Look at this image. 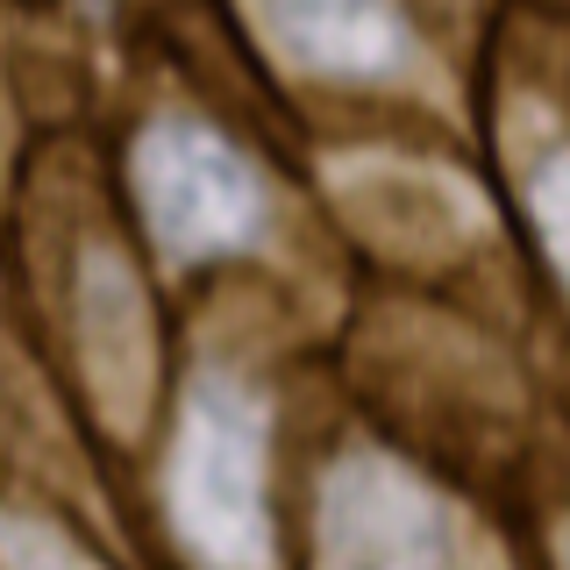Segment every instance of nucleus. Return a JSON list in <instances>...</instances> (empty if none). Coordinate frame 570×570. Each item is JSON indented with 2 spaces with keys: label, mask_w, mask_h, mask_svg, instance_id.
Returning <instances> with one entry per match:
<instances>
[{
  "label": "nucleus",
  "mask_w": 570,
  "mask_h": 570,
  "mask_svg": "<svg viewBox=\"0 0 570 570\" xmlns=\"http://www.w3.org/2000/svg\"><path fill=\"white\" fill-rule=\"evenodd\" d=\"M171 528L207 570H272V507H264V406L236 379H200L171 435L165 471Z\"/></svg>",
  "instance_id": "obj_1"
},
{
  "label": "nucleus",
  "mask_w": 570,
  "mask_h": 570,
  "mask_svg": "<svg viewBox=\"0 0 570 570\" xmlns=\"http://www.w3.org/2000/svg\"><path fill=\"white\" fill-rule=\"evenodd\" d=\"M136 200L165 257L193 264L214 249H243L264 228V186L214 129L157 121L136 142Z\"/></svg>",
  "instance_id": "obj_2"
},
{
  "label": "nucleus",
  "mask_w": 570,
  "mask_h": 570,
  "mask_svg": "<svg viewBox=\"0 0 570 570\" xmlns=\"http://www.w3.org/2000/svg\"><path fill=\"white\" fill-rule=\"evenodd\" d=\"M321 542H328V570H450L456 563L450 507L385 456H350L328 478Z\"/></svg>",
  "instance_id": "obj_3"
},
{
  "label": "nucleus",
  "mask_w": 570,
  "mask_h": 570,
  "mask_svg": "<svg viewBox=\"0 0 570 570\" xmlns=\"http://www.w3.org/2000/svg\"><path fill=\"white\" fill-rule=\"evenodd\" d=\"M264 36L328 79H392L414 65V29L392 0H257Z\"/></svg>",
  "instance_id": "obj_4"
},
{
  "label": "nucleus",
  "mask_w": 570,
  "mask_h": 570,
  "mask_svg": "<svg viewBox=\"0 0 570 570\" xmlns=\"http://www.w3.org/2000/svg\"><path fill=\"white\" fill-rule=\"evenodd\" d=\"M86 356H94V379L107 392V406H142V392H150V321H142V299L129 272H121L115 257H86Z\"/></svg>",
  "instance_id": "obj_5"
},
{
  "label": "nucleus",
  "mask_w": 570,
  "mask_h": 570,
  "mask_svg": "<svg viewBox=\"0 0 570 570\" xmlns=\"http://www.w3.org/2000/svg\"><path fill=\"white\" fill-rule=\"evenodd\" d=\"M0 563L8 570H100L65 528L36 521V513H0Z\"/></svg>",
  "instance_id": "obj_6"
},
{
  "label": "nucleus",
  "mask_w": 570,
  "mask_h": 570,
  "mask_svg": "<svg viewBox=\"0 0 570 570\" xmlns=\"http://www.w3.org/2000/svg\"><path fill=\"white\" fill-rule=\"evenodd\" d=\"M534 228H542L557 272L570 278V150H557L542 171H534Z\"/></svg>",
  "instance_id": "obj_7"
}]
</instances>
